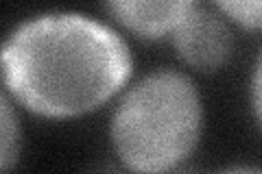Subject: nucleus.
<instances>
[{
  "label": "nucleus",
  "instance_id": "8",
  "mask_svg": "<svg viewBox=\"0 0 262 174\" xmlns=\"http://www.w3.org/2000/svg\"><path fill=\"white\" fill-rule=\"evenodd\" d=\"M221 174H262V170L260 168H247V165H238V168L223 170Z\"/></svg>",
  "mask_w": 262,
  "mask_h": 174
},
{
  "label": "nucleus",
  "instance_id": "6",
  "mask_svg": "<svg viewBox=\"0 0 262 174\" xmlns=\"http://www.w3.org/2000/svg\"><path fill=\"white\" fill-rule=\"evenodd\" d=\"M0 133H3V170H9V165L15 159L18 153V122L13 118L11 105L7 101V96H3V124H0Z\"/></svg>",
  "mask_w": 262,
  "mask_h": 174
},
{
  "label": "nucleus",
  "instance_id": "7",
  "mask_svg": "<svg viewBox=\"0 0 262 174\" xmlns=\"http://www.w3.org/2000/svg\"><path fill=\"white\" fill-rule=\"evenodd\" d=\"M251 101L258 120L262 124V55L258 57V63L253 68V77H251Z\"/></svg>",
  "mask_w": 262,
  "mask_h": 174
},
{
  "label": "nucleus",
  "instance_id": "3",
  "mask_svg": "<svg viewBox=\"0 0 262 174\" xmlns=\"http://www.w3.org/2000/svg\"><path fill=\"white\" fill-rule=\"evenodd\" d=\"M173 35L179 57L196 70H214L232 53V33L227 24L196 3Z\"/></svg>",
  "mask_w": 262,
  "mask_h": 174
},
{
  "label": "nucleus",
  "instance_id": "1",
  "mask_svg": "<svg viewBox=\"0 0 262 174\" xmlns=\"http://www.w3.org/2000/svg\"><path fill=\"white\" fill-rule=\"evenodd\" d=\"M131 55L116 31L79 13H51L15 29L3 48L5 87L48 118L88 113L125 85Z\"/></svg>",
  "mask_w": 262,
  "mask_h": 174
},
{
  "label": "nucleus",
  "instance_id": "4",
  "mask_svg": "<svg viewBox=\"0 0 262 174\" xmlns=\"http://www.w3.org/2000/svg\"><path fill=\"white\" fill-rule=\"evenodd\" d=\"M194 3L188 0H170V3H144V0H120L112 3L110 9L114 15L136 31L142 37H162L166 33H175V29L184 22L188 11Z\"/></svg>",
  "mask_w": 262,
  "mask_h": 174
},
{
  "label": "nucleus",
  "instance_id": "5",
  "mask_svg": "<svg viewBox=\"0 0 262 174\" xmlns=\"http://www.w3.org/2000/svg\"><path fill=\"white\" fill-rule=\"evenodd\" d=\"M223 13L247 29H262V0H241V3H216Z\"/></svg>",
  "mask_w": 262,
  "mask_h": 174
},
{
  "label": "nucleus",
  "instance_id": "2",
  "mask_svg": "<svg viewBox=\"0 0 262 174\" xmlns=\"http://www.w3.org/2000/svg\"><path fill=\"white\" fill-rule=\"evenodd\" d=\"M201 133V98L194 83L173 70L144 77L112 118V144L129 170L162 174L179 165Z\"/></svg>",
  "mask_w": 262,
  "mask_h": 174
}]
</instances>
